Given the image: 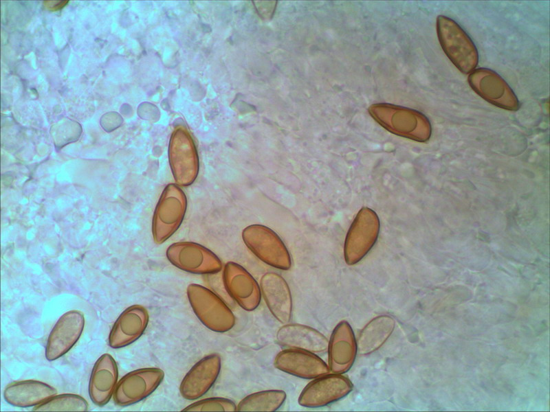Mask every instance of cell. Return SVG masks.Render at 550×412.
<instances>
[{
  "mask_svg": "<svg viewBox=\"0 0 550 412\" xmlns=\"http://www.w3.org/2000/svg\"><path fill=\"white\" fill-rule=\"evenodd\" d=\"M286 393L280 389L265 390L252 393L243 398L236 405L238 411H275L286 400Z\"/></svg>",
  "mask_w": 550,
  "mask_h": 412,
  "instance_id": "cell-23",
  "label": "cell"
},
{
  "mask_svg": "<svg viewBox=\"0 0 550 412\" xmlns=\"http://www.w3.org/2000/svg\"><path fill=\"white\" fill-rule=\"evenodd\" d=\"M246 247L262 262L280 270L292 266L290 254L280 238L270 228L254 224L242 232Z\"/></svg>",
  "mask_w": 550,
  "mask_h": 412,
  "instance_id": "cell-4",
  "label": "cell"
},
{
  "mask_svg": "<svg viewBox=\"0 0 550 412\" xmlns=\"http://www.w3.org/2000/svg\"><path fill=\"white\" fill-rule=\"evenodd\" d=\"M327 352L328 366L331 373L343 374L354 364L358 354L357 341L347 321L340 322L333 329Z\"/></svg>",
  "mask_w": 550,
  "mask_h": 412,
  "instance_id": "cell-14",
  "label": "cell"
},
{
  "mask_svg": "<svg viewBox=\"0 0 550 412\" xmlns=\"http://www.w3.org/2000/svg\"><path fill=\"white\" fill-rule=\"evenodd\" d=\"M187 209V198L182 188L170 183L164 188L156 207L153 221L155 241L168 240L181 225Z\"/></svg>",
  "mask_w": 550,
  "mask_h": 412,
  "instance_id": "cell-3",
  "label": "cell"
},
{
  "mask_svg": "<svg viewBox=\"0 0 550 412\" xmlns=\"http://www.w3.org/2000/svg\"><path fill=\"white\" fill-rule=\"evenodd\" d=\"M380 229L377 214L364 207L357 214L346 236L344 257L348 265L361 261L375 244Z\"/></svg>",
  "mask_w": 550,
  "mask_h": 412,
  "instance_id": "cell-5",
  "label": "cell"
},
{
  "mask_svg": "<svg viewBox=\"0 0 550 412\" xmlns=\"http://www.w3.org/2000/svg\"><path fill=\"white\" fill-rule=\"evenodd\" d=\"M234 401L225 398H209L199 400L182 409V411H234Z\"/></svg>",
  "mask_w": 550,
  "mask_h": 412,
  "instance_id": "cell-25",
  "label": "cell"
},
{
  "mask_svg": "<svg viewBox=\"0 0 550 412\" xmlns=\"http://www.w3.org/2000/svg\"><path fill=\"white\" fill-rule=\"evenodd\" d=\"M261 295L272 316L280 323H289L293 310L291 290L278 273L267 272L260 279Z\"/></svg>",
  "mask_w": 550,
  "mask_h": 412,
  "instance_id": "cell-16",
  "label": "cell"
},
{
  "mask_svg": "<svg viewBox=\"0 0 550 412\" xmlns=\"http://www.w3.org/2000/svg\"><path fill=\"white\" fill-rule=\"evenodd\" d=\"M186 293L194 313L207 328L219 333L232 329L234 314L217 294L197 284H189Z\"/></svg>",
  "mask_w": 550,
  "mask_h": 412,
  "instance_id": "cell-2",
  "label": "cell"
},
{
  "mask_svg": "<svg viewBox=\"0 0 550 412\" xmlns=\"http://www.w3.org/2000/svg\"><path fill=\"white\" fill-rule=\"evenodd\" d=\"M218 354H209L196 363L182 379L179 392L186 400H193L205 395L216 382L221 370Z\"/></svg>",
  "mask_w": 550,
  "mask_h": 412,
  "instance_id": "cell-13",
  "label": "cell"
},
{
  "mask_svg": "<svg viewBox=\"0 0 550 412\" xmlns=\"http://www.w3.org/2000/svg\"><path fill=\"white\" fill-rule=\"evenodd\" d=\"M437 32L443 50L459 70L468 74L475 69L478 62L477 49L456 21L439 15L437 19Z\"/></svg>",
  "mask_w": 550,
  "mask_h": 412,
  "instance_id": "cell-1",
  "label": "cell"
},
{
  "mask_svg": "<svg viewBox=\"0 0 550 412\" xmlns=\"http://www.w3.org/2000/svg\"><path fill=\"white\" fill-rule=\"evenodd\" d=\"M169 163L175 183L188 186L197 179L199 170L198 155L187 134L177 132L172 137L168 152Z\"/></svg>",
  "mask_w": 550,
  "mask_h": 412,
  "instance_id": "cell-10",
  "label": "cell"
},
{
  "mask_svg": "<svg viewBox=\"0 0 550 412\" xmlns=\"http://www.w3.org/2000/svg\"><path fill=\"white\" fill-rule=\"evenodd\" d=\"M394 319L388 315H378L370 320L356 338L358 353L369 355L378 350L391 335Z\"/></svg>",
  "mask_w": 550,
  "mask_h": 412,
  "instance_id": "cell-22",
  "label": "cell"
},
{
  "mask_svg": "<svg viewBox=\"0 0 550 412\" xmlns=\"http://www.w3.org/2000/svg\"><path fill=\"white\" fill-rule=\"evenodd\" d=\"M168 260L176 268L192 274H214L221 270L218 256L204 246L193 242H178L166 250Z\"/></svg>",
  "mask_w": 550,
  "mask_h": 412,
  "instance_id": "cell-6",
  "label": "cell"
},
{
  "mask_svg": "<svg viewBox=\"0 0 550 412\" xmlns=\"http://www.w3.org/2000/svg\"><path fill=\"white\" fill-rule=\"evenodd\" d=\"M118 379L114 359L108 354L101 356L95 363L89 380L91 400L97 405L107 404L111 398Z\"/></svg>",
  "mask_w": 550,
  "mask_h": 412,
  "instance_id": "cell-20",
  "label": "cell"
},
{
  "mask_svg": "<svg viewBox=\"0 0 550 412\" xmlns=\"http://www.w3.org/2000/svg\"><path fill=\"white\" fill-rule=\"evenodd\" d=\"M353 389L351 381L340 374H326L309 382L302 390L298 404L306 408H320L338 401Z\"/></svg>",
  "mask_w": 550,
  "mask_h": 412,
  "instance_id": "cell-7",
  "label": "cell"
},
{
  "mask_svg": "<svg viewBox=\"0 0 550 412\" xmlns=\"http://www.w3.org/2000/svg\"><path fill=\"white\" fill-rule=\"evenodd\" d=\"M88 409L87 401L76 394L66 393L52 396L36 406L34 411H85Z\"/></svg>",
  "mask_w": 550,
  "mask_h": 412,
  "instance_id": "cell-24",
  "label": "cell"
},
{
  "mask_svg": "<svg viewBox=\"0 0 550 412\" xmlns=\"http://www.w3.org/2000/svg\"><path fill=\"white\" fill-rule=\"evenodd\" d=\"M278 343L283 347L296 349L314 354L327 351L329 340L320 331L300 323H285L277 331Z\"/></svg>",
  "mask_w": 550,
  "mask_h": 412,
  "instance_id": "cell-18",
  "label": "cell"
},
{
  "mask_svg": "<svg viewBox=\"0 0 550 412\" xmlns=\"http://www.w3.org/2000/svg\"><path fill=\"white\" fill-rule=\"evenodd\" d=\"M56 393L52 387L36 380L14 382L6 387L3 396L10 404L19 407L37 406Z\"/></svg>",
  "mask_w": 550,
  "mask_h": 412,
  "instance_id": "cell-21",
  "label": "cell"
},
{
  "mask_svg": "<svg viewBox=\"0 0 550 412\" xmlns=\"http://www.w3.org/2000/svg\"><path fill=\"white\" fill-rule=\"evenodd\" d=\"M383 107L386 118H380L378 120L387 130L417 141H425L430 137V122L421 113L393 105Z\"/></svg>",
  "mask_w": 550,
  "mask_h": 412,
  "instance_id": "cell-12",
  "label": "cell"
},
{
  "mask_svg": "<svg viewBox=\"0 0 550 412\" xmlns=\"http://www.w3.org/2000/svg\"><path fill=\"white\" fill-rule=\"evenodd\" d=\"M164 377V371L157 367L142 368L128 373L116 387L115 402L127 406L144 400L157 388Z\"/></svg>",
  "mask_w": 550,
  "mask_h": 412,
  "instance_id": "cell-9",
  "label": "cell"
},
{
  "mask_svg": "<svg viewBox=\"0 0 550 412\" xmlns=\"http://www.w3.org/2000/svg\"><path fill=\"white\" fill-rule=\"evenodd\" d=\"M223 282L229 295L241 308L252 311L258 306L261 298L260 286L242 266L234 262L226 263Z\"/></svg>",
  "mask_w": 550,
  "mask_h": 412,
  "instance_id": "cell-11",
  "label": "cell"
},
{
  "mask_svg": "<svg viewBox=\"0 0 550 412\" xmlns=\"http://www.w3.org/2000/svg\"><path fill=\"white\" fill-rule=\"evenodd\" d=\"M148 323V313L145 308L135 305L126 308L118 318L109 334V345L120 348L138 339Z\"/></svg>",
  "mask_w": 550,
  "mask_h": 412,
  "instance_id": "cell-19",
  "label": "cell"
},
{
  "mask_svg": "<svg viewBox=\"0 0 550 412\" xmlns=\"http://www.w3.org/2000/svg\"><path fill=\"white\" fill-rule=\"evenodd\" d=\"M280 371L303 379H314L328 374V365L316 354L288 348L278 352L274 360Z\"/></svg>",
  "mask_w": 550,
  "mask_h": 412,
  "instance_id": "cell-17",
  "label": "cell"
},
{
  "mask_svg": "<svg viewBox=\"0 0 550 412\" xmlns=\"http://www.w3.org/2000/svg\"><path fill=\"white\" fill-rule=\"evenodd\" d=\"M468 82L482 98L499 108L516 111L518 100L505 80L496 72L486 68L475 69L469 73Z\"/></svg>",
  "mask_w": 550,
  "mask_h": 412,
  "instance_id": "cell-8",
  "label": "cell"
},
{
  "mask_svg": "<svg viewBox=\"0 0 550 412\" xmlns=\"http://www.w3.org/2000/svg\"><path fill=\"white\" fill-rule=\"evenodd\" d=\"M85 324L83 314L70 310L58 320L47 341L45 356L54 360L67 352L78 340Z\"/></svg>",
  "mask_w": 550,
  "mask_h": 412,
  "instance_id": "cell-15",
  "label": "cell"
}]
</instances>
